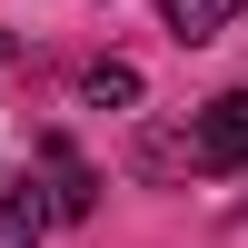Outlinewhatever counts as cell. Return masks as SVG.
I'll list each match as a JSON object with an SVG mask.
<instances>
[{
  "instance_id": "obj_1",
  "label": "cell",
  "mask_w": 248,
  "mask_h": 248,
  "mask_svg": "<svg viewBox=\"0 0 248 248\" xmlns=\"http://www.w3.org/2000/svg\"><path fill=\"white\" fill-rule=\"evenodd\" d=\"M179 159H189V169H248V90H218L209 109L189 119V139H179Z\"/></svg>"
},
{
  "instance_id": "obj_6",
  "label": "cell",
  "mask_w": 248,
  "mask_h": 248,
  "mask_svg": "<svg viewBox=\"0 0 248 248\" xmlns=\"http://www.w3.org/2000/svg\"><path fill=\"white\" fill-rule=\"evenodd\" d=\"M0 60H20V40H10V30H0Z\"/></svg>"
},
{
  "instance_id": "obj_5",
  "label": "cell",
  "mask_w": 248,
  "mask_h": 248,
  "mask_svg": "<svg viewBox=\"0 0 248 248\" xmlns=\"http://www.w3.org/2000/svg\"><path fill=\"white\" fill-rule=\"evenodd\" d=\"M79 90H90L99 109H129V99H139V70H129V60H99V70L79 79Z\"/></svg>"
},
{
  "instance_id": "obj_3",
  "label": "cell",
  "mask_w": 248,
  "mask_h": 248,
  "mask_svg": "<svg viewBox=\"0 0 248 248\" xmlns=\"http://www.w3.org/2000/svg\"><path fill=\"white\" fill-rule=\"evenodd\" d=\"M40 238H50V199L20 169H0V248H40Z\"/></svg>"
},
{
  "instance_id": "obj_2",
  "label": "cell",
  "mask_w": 248,
  "mask_h": 248,
  "mask_svg": "<svg viewBox=\"0 0 248 248\" xmlns=\"http://www.w3.org/2000/svg\"><path fill=\"white\" fill-rule=\"evenodd\" d=\"M40 169H50V209H60V218H90V209H99V179H90V159H79L60 129L40 139Z\"/></svg>"
},
{
  "instance_id": "obj_4",
  "label": "cell",
  "mask_w": 248,
  "mask_h": 248,
  "mask_svg": "<svg viewBox=\"0 0 248 248\" xmlns=\"http://www.w3.org/2000/svg\"><path fill=\"white\" fill-rule=\"evenodd\" d=\"M248 0H159V20H169V40H218Z\"/></svg>"
}]
</instances>
